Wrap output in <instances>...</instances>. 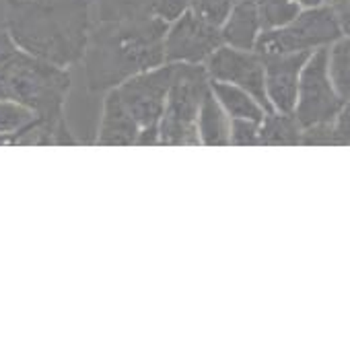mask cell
Masks as SVG:
<instances>
[{
  "mask_svg": "<svg viewBox=\"0 0 350 350\" xmlns=\"http://www.w3.org/2000/svg\"><path fill=\"white\" fill-rule=\"evenodd\" d=\"M165 21L154 13L136 19L103 21L89 36L85 50L91 91L109 89L132 75L159 66L165 60Z\"/></svg>",
  "mask_w": 350,
  "mask_h": 350,
  "instance_id": "cell-2",
  "label": "cell"
},
{
  "mask_svg": "<svg viewBox=\"0 0 350 350\" xmlns=\"http://www.w3.org/2000/svg\"><path fill=\"white\" fill-rule=\"evenodd\" d=\"M342 38V21L329 5H317L301 11L291 23L278 29L260 31L254 48L262 56L309 52L323 48Z\"/></svg>",
  "mask_w": 350,
  "mask_h": 350,
  "instance_id": "cell-5",
  "label": "cell"
},
{
  "mask_svg": "<svg viewBox=\"0 0 350 350\" xmlns=\"http://www.w3.org/2000/svg\"><path fill=\"white\" fill-rule=\"evenodd\" d=\"M70 79L60 66L23 52L11 36H0V91L3 101L29 107L46 120H62V103Z\"/></svg>",
  "mask_w": 350,
  "mask_h": 350,
  "instance_id": "cell-3",
  "label": "cell"
},
{
  "mask_svg": "<svg viewBox=\"0 0 350 350\" xmlns=\"http://www.w3.org/2000/svg\"><path fill=\"white\" fill-rule=\"evenodd\" d=\"M301 138V126L297 118L291 113L274 116L270 113L264 122V128L260 130V142L262 144H297Z\"/></svg>",
  "mask_w": 350,
  "mask_h": 350,
  "instance_id": "cell-17",
  "label": "cell"
},
{
  "mask_svg": "<svg viewBox=\"0 0 350 350\" xmlns=\"http://www.w3.org/2000/svg\"><path fill=\"white\" fill-rule=\"evenodd\" d=\"M327 50L319 48L313 56L307 58L303 64V77L299 79V107H297V122L303 128H309L313 124H321L338 116L342 109V99L332 87V81L327 77Z\"/></svg>",
  "mask_w": 350,
  "mask_h": 350,
  "instance_id": "cell-6",
  "label": "cell"
},
{
  "mask_svg": "<svg viewBox=\"0 0 350 350\" xmlns=\"http://www.w3.org/2000/svg\"><path fill=\"white\" fill-rule=\"evenodd\" d=\"M260 19L256 11V3H235L229 17L221 25V38L231 48L252 50L256 38L260 36Z\"/></svg>",
  "mask_w": 350,
  "mask_h": 350,
  "instance_id": "cell-12",
  "label": "cell"
},
{
  "mask_svg": "<svg viewBox=\"0 0 350 350\" xmlns=\"http://www.w3.org/2000/svg\"><path fill=\"white\" fill-rule=\"evenodd\" d=\"M233 5H235V0H194L190 11L196 17H200L202 21H206L208 25L221 29V25L229 17Z\"/></svg>",
  "mask_w": 350,
  "mask_h": 350,
  "instance_id": "cell-21",
  "label": "cell"
},
{
  "mask_svg": "<svg viewBox=\"0 0 350 350\" xmlns=\"http://www.w3.org/2000/svg\"><path fill=\"white\" fill-rule=\"evenodd\" d=\"M200 140L204 144H227L229 142V124L223 113L221 103L211 93V87L204 91L200 101Z\"/></svg>",
  "mask_w": 350,
  "mask_h": 350,
  "instance_id": "cell-13",
  "label": "cell"
},
{
  "mask_svg": "<svg viewBox=\"0 0 350 350\" xmlns=\"http://www.w3.org/2000/svg\"><path fill=\"white\" fill-rule=\"evenodd\" d=\"M154 0H97L101 21H122L152 15Z\"/></svg>",
  "mask_w": 350,
  "mask_h": 350,
  "instance_id": "cell-18",
  "label": "cell"
},
{
  "mask_svg": "<svg viewBox=\"0 0 350 350\" xmlns=\"http://www.w3.org/2000/svg\"><path fill=\"white\" fill-rule=\"evenodd\" d=\"M138 134H140V126L136 124V120L124 105L120 93L111 91L103 109L99 142L101 144H136Z\"/></svg>",
  "mask_w": 350,
  "mask_h": 350,
  "instance_id": "cell-11",
  "label": "cell"
},
{
  "mask_svg": "<svg viewBox=\"0 0 350 350\" xmlns=\"http://www.w3.org/2000/svg\"><path fill=\"white\" fill-rule=\"evenodd\" d=\"M221 29L208 25L192 11H186L173 21L163 38V54L167 62L198 64L221 48Z\"/></svg>",
  "mask_w": 350,
  "mask_h": 350,
  "instance_id": "cell-7",
  "label": "cell"
},
{
  "mask_svg": "<svg viewBox=\"0 0 350 350\" xmlns=\"http://www.w3.org/2000/svg\"><path fill=\"white\" fill-rule=\"evenodd\" d=\"M348 111L334 116L327 122L313 124L305 134H301L299 142L305 144H348Z\"/></svg>",
  "mask_w": 350,
  "mask_h": 350,
  "instance_id": "cell-15",
  "label": "cell"
},
{
  "mask_svg": "<svg viewBox=\"0 0 350 350\" xmlns=\"http://www.w3.org/2000/svg\"><path fill=\"white\" fill-rule=\"evenodd\" d=\"M194 0H154V15L161 17L165 23L167 21H175L180 15H184L186 11H190Z\"/></svg>",
  "mask_w": 350,
  "mask_h": 350,
  "instance_id": "cell-23",
  "label": "cell"
},
{
  "mask_svg": "<svg viewBox=\"0 0 350 350\" xmlns=\"http://www.w3.org/2000/svg\"><path fill=\"white\" fill-rule=\"evenodd\" d=\"M229 140H231L233 144H258V142H260V128H258V122L235 118L233 128H231V134H229Z\"/></svg>",
  "mask_w": 350,
  "mask_h": 350,
  "instance_id": "cell-22",
  "label": "cell"
},
{
  "mask_svg": "<svg viewBox=\"0 0 350 350\" xmlns=\"http://www.w3.org/2000/svg\"><path fill=\"white\" fill-rule=\"evenodd\" d=\"M95 0H9L11 40L54 66L77 62L89 44Z\"/></svg>",
  "mask_w": 350,
  "mask_h": 350,
  "instance_id": "cell-1",
  "label": "cell"
},
{
  "mask_svg": "<svg viewBox=\"0 0 350 350\" xmlns=\"http://www.w3.org/2000/svg\"><path fill=\"white\" fill-rule=\"evenodd\" d=\"M173 79L167 93V107H163L159 142L161 144H198L196 116L204 91L211 87L206 70L198 64L171 62Z\"/></svg>",
  "mask_w": 350,
  "mask_h": 350,
  "instance_id": "cell-4",
  "label": "cell"
},
{
  "mask_svg": "<svg viewBox=\"0 0 350 350\" xmlns=\"http://www.w3.org/2000/svg\"><path fill=\"white\" fill-rule=\"evenodd\" d=\"M307 58H309V52L262 56L266 95L282 113H291L295 107L297 89H299V72L303 64L307 62Z\"/></svg>",
  "mask_w": 350,
  "mask_h": 350,
  "instance_id": "cell-10",
  "label": "cell"
},
{
  "mask_svg": "<svg viewBox=\"0 0 350 350\" xmlns=\"http://www.w3.org/2000/svg\"><path fill=\"white\" fill-rule=\"evenodd\" d=\"M33 120L36 113L29 107L15 101H0V134L13 136Z\"/></svg>",
  "mask_w": 350,
  "mask_h": 350,
  "instance_id": "cell-20",
  "label": "cell"
},
{
  "mask_svg": "<svg viewBox=\"0 0 350 350\" xmlns=\"http://www.w3.org/2000/svg\"><path fill=\"white\" fill-rule=\"evenodd\" d=\"M256 11L260 19V29L268 31L291 23L301 13V7L295 0H256Z\"/></svg>",
  "mask_w": 350,
  "mask_h": 350,
  "instance_id": "cell-16",
  "label": "cell"
},
{
  "mask_svg": "<svg viewBox=\"0 0 350 350\" xmlns=\"http://www.w3.org/2000/svg\"><path fill=\"white\" fill-rule=\"evenodd\" d=\"M208 72L217 81H225L247 91L264 111H272L264 85V62L260 56L250 54V50L217 48L208 56Z\"/></svg>",
  "mask_w": 350,
  "mask_h": 350,
  "instance_id": "cell-9",
  "label": "cell"
},
{
  "mask_svg": "<svg viewBox=\"0 0 350 350\" xmlns=\"http://www.w3.org/2000/svg\"><path fill=\"white\" fill-rule=\"evenodd\" d=\"M9 142H13V136H9V134H0V144H9Z\"/></svg>",
  "mask_w": 350,
  "mask_h": 350,
  "instance_id": "cell-25",
  "label": "cell"
},
{
  "mask_svg": "<svg viewBox=\"0 0 350 350\" xmlns=\"http://www.w3.org/2000/svg\"><path fill=\"white\" fill-rule=\"evenodd\" d=\"M213 91H215V97L217 101H221V105L233 116V118H241V120H254V122H260L264 118V109L262 105L250 95L245 93L243 89L231 85V83H221L217 81L213 85Z\"/></svg>",
  "mask_w": 350,
  "mask_h": 350,
  "instance_id": "cell-14",
  "label": "cell"
},
{
  "mask_svg": "<svg viewBox=\"0 0 350 350\" xmlns=\"http://www.w3.org/2000/svg\"><path fill=\"white\" fill-rule=\"evenodd\" d=\"M173 79V64L142 72L128 83H124L118 93L136 120V124L142 130H157L159 132V120L163 116V107L167 101V93Z\"/></svg>",
  "mask_w": 350,
  "mask_h": 350,
  "instance_id": "cell-8",
  "label": "cell"
},
{
  "mask_svg": "<svg viewBox=\"0 0 350 350\" xmlns=\"http://www.w3.org/2000/svg\"><path fill=\"white\" fill-rule=\"evenodd\" d=\"M348 42H336L332 52V87L342 101L348 99L350 91V64H348Z\"/></svg>",
  "mask_w": 350,
  "mask_h": 350,
  "instance_id": "cell-19",
  "label": "cell"
},
{
  "mask_svg": "<svg viewBox=\"0 0 350 350\" xmlns=\"http://www.w3.org/2000/svg\"><path fill=\"white\" fill-rule=\"evenodd\" d=\"M299 7H305V9H311V7H317V5H323V0H295Z\"/></svg>",
  "mask_w": 350,
  "mask_h": 350,
  "instance_id": "cell-24",
  "label": "cell"
}]
</instances>
